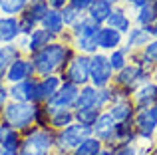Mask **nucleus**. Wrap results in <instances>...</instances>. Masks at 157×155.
Masks as SVG:
<instances>
[{
  "label": "nucleus",
  "instance_id": "1",
  "mask_svg": "<svg viewBox=\"0 0 157 155\" xmlns=\"http://www.w3.org/2000/svg\"><path fill=\"white\" fill-rule=\"evenodd\" d=\"M74 54H76V50L70 44L62 42V40H54L48 46H44L42 50L34 52L30 60L34 64L36 76H50V74L60 76L66 70L68 62L74 58Z\"/></svg>",
  "mask_w": 157,
  "mask_h": 155
},
{
  "label": "nucleus",
  "instance_id": "2",
  "mask_svg": "<svg viewBox=\"0 0 157 155\" xmlns=\"http://www.w3.org/2000/svg\"><path fill=\"white\" fill-rule=\"evenodd\" d=\"M54 141L56 131L54 129H42L32 125L22 133L18 155H56L54 153Z\"/></svg>",
  "mask_w": 157,
  "mask_h": 155
},
{
  "label": "nucleus",
  "instance_id": "3",
  "mask_svg": "<svg viewBox=\"0 0 157 155\" xmlns=\"http://www.w3.org/2000/svg\"><path fill=\"white\" fill-rule=\"evenodd\" d=\"M34 113H36V104L32 101H8L4 105L0 119L4 123L12 125L14 129H18L20 133H24L26 129H30L34 125Z\"/></svg>",
  "mask_w": 157,
  "mask_h": 155
},
{
  "label": "nucleus",
  "instance_id": "4",
  "mask_svg": "<svg viewBox=\"0 0 157 155\" xmlns=\"http://www.w3.org/2000/svg\"><path fill=\"white\" fill-rule=\"evenodd\" d=\"M92 135V127L82 125L74 121L72 125L56 131V141H54V153L56 155H70L86 137Z\"/></svg>",
  "mask_w": 157,
  "mask_h": 155
},
{
  "label": "nucleus",
  "instance_id": "5",
  "mask_svg": "<svg viewBox=\"0 0 157 155\" xmlns=\"http://www.w3.org/2000/svg\"><path fill=\"white\" fill-rule=\"evenodd\" d=\"M151 78H153L151 72H147L145 68L137 66V64H133V62H129L125 68H121L119 72H115V74H113V81H111V85L123 89L125 93H129V96H131L139 85L145 84V81L151 80Z\"/></svg>",
  "mask_w": 157,
  "mask_h": 155
},
{
  "label": "nucleus",
  "instance_id": "6",
  "mask_svg": "<svg viewBox=\"0 0 157 155\" xmlns=\"http://www.w3.org/2000/svg\"><path fill=\"white\" fill-rule=\"evenodd\" d=\"M133 127L137 133V143L141 145H151L157 139V105L151 108H141L133 115Z\"/></svg>",
  "mask_w": 157,
  "mask_h": 155
},
{
  "label": "nucleus",
  "instance_id": "7",
  "mask_svg": "<svg viewBox=\"0 0 157 155\" xmlns=\"http://www.w3.org/2000/svg\"><path fill=\"white\" fill-rule=\"evenodd\" d=\"M113 81V70H111L109 58L105 52H96L90 56V84L96 88H107Z\"/></svg>",
  "mask_w": 157,
  "mask_h": 155
},
{
  "label": "nucleus",
  "instance_id": "8",
  "mask_svg": "<svg viewBox=\"0 0 157 155\" xmlns=\"http://www.w3.org/2000/svg\"><path fill=\"white\" fill-rule=\"evenodd\" d=\"M111 89H113V101L107 105L105 112L113 117L115 123H119V121H133V115L137 112V108H135L131 96L125 93L123 89L115 88V85H111Z\"/></svg>",
  "mask_w": 157,
  "mask_h": 155
},
{
  "label": "nucleus",
  "instance_id": "9",
  "mask_svg": "<svg viewBox=\"0 0 157 155\" xmlns=\"http://www.w3.org/2000/svg\"><path fill=\"white\" fill-rule=\"evenodd\" d=\"M62 81H70V84L82 85L90 84V56L86 54H74V58L68 62L66 70L60 74Z\"/></svg>",
  "mask_w": 157,
  "mask_h": 155
},
{
  "label": "nucleus",
  "instance_id": "10",
  "mask_svg": "<svg viewBox=\"0 0 157 155\" xmlns=\"http://www.w3.org/2000/svg\"><path fill=\"white\" fill-rule=\"evenodd\" d=\"M54 40H58L56 36H52L48 30H44L42 26H38V28H34L28 36H24V34L20 36L18 42H16V46H18V50L22 52L24 56H32L34 52L42 50L44 46H48L50 42H54Z\"/></svg>",
  "mask_w": 157,
  "mask_h": 155
},
{
  "label": "nucleus",
  "instance_id": "11",
  "mask_svg": "<svg viewBox=\"0 0 157 155\" xmlns=\"http://www.w3.org/2000/svg\"><path fill=\"white\" fill-rule=\"evenodd\" d=\"M62 85V78L56 74L50 76H36L34 84V100L32 104H50V100L56 96V92Z\"/></svg>",
  "mask_w": 157,
  "mask_h": 155
},
{
  "label": "nucleus",
  "instance_id": "12",
  "mask_svg": "<svg viewBox=\"0 0 157 155\" xmlns=\"http://www.w3.org/2000/svg\"><path fill=\"white\" fill-rule=\"evenodd\" d=\"M30 78H36L34 64H32L30 56H24L22 54V56H18V58L8 66L6 74H4V81L10 85V84H18V81L30 80Z\"/></svg>",
  "mask_w": 157,
  "mask_h": 155
},
{
  "label": "nucleus",
  "instance_id": "13",
  "mask_svg": "<svg viewBox=\"0 0 157 155\" xmlns=\"http://www.w3.org/2000/svg\"><path fill=\"white\" fill-rule=\"evenodd\" d=\"M78 93H80V88L70 81H62L60 89L56 92V96L50 100V108L54 109H74L76 105V100H78Z\"/></svg>",
  "mask_w": 157,
  "mask_h": 155
},
{
  "label": "nucleus",
  "instance_id": "14",
  "mask_svg": "<svg viewBox=\"0 0 157 155\" xmlns=\"http://www.w3.org/2000/svg\"><path fill=\"white\" fill-rule=\"evenodd\" d=\"M96 44H98V50L107 54V52L123 46V34L104 24V26H100V30L96 34Z\"/></svg>",
  "mask_w": 157,
  "mask_h": 155
},
{
  "label": "nucleus",
  "instance_id": "15",
  "mask_svg": "<svg viewBox=\"0 0 157 155\" xmlns=\"http://www.w3.org/2000/svg\"><path fill=\"white\" fill-rule=\"evenodd\" d=\"M131 100H133L135 108H151V105H157V81L151 78L145 84H141L133 93H131Z\"/></svg>",
  "mask_w": 157,
  "mask_h": 155
},
{
  "label": "nucleus",
  "instance_id": "16",
  "mask_svg": "<svg viewBox=\"0 0 157 155\" xmlns=\"http://www.w3.org/2000/svg\"><path fill=\"white\" fill-rule=\"evenodd\" d=\"M113 131H115V121L107 112H101L98 115L96 123L92 125V135L98 137L104 145H111L113 141Z\"/></svg>",
  "mask_w": 157,
  "mask_h": 155
},
{
  "label": "nucleus",
  "instance_id": "17",
  "mask_svg": "<svg viewBox=\"0 0 157 155\" xmlns=\"http://www.w3.org/2000/svg\"><path fill=\"white\" fill-rule=\"evenodd\" d=\"M105 26L113 28V30L121 32L123 36L127 34V32L131 30V26H133V18H131V10L125 6V4H121V6H113V12L109 14V18H107Z\"/></svg>",
  "mask_w": 157,
  "mask_h": 155
},
{
  "label": "nucleus",
  "instance_id": "18",
  "mask_svg": "<svg viewBox=\"0 0 157 155\" xmlns=\"http://www.w3.org/2000/svg\"><path fill=\"white\" fill-rule=\"evenodd\" d=\"M22 36L18 16H4L0 14V46L2 44H16Z\"/></svg>",
  "mask_w": 157,
  "mask_h": 155
},
{
  "label": "nucleus",
  "instance_id": "19",
  "mask_svg": "<svg viewBox=\"0 0 157 155\" xmlns=\"http://www.w3.org/2000/svg\"><path fill=\"white\" fill-rule=\"evenodd\" d=\"M135 143H137V133H135L133 121H119V123H115L111 145H135Z\"/></svg>",
  "mask_w": 157,
  "mask_h": 155
},
{
  "label": "nucleus",
  "instance_id": "20",
  "mask_svg": "<svg viewBox=\"0 0 157 155\" xmlns=\"http://www.w3.org/2000/svg\"><path fill=\"white\" fill-rule=\"evenodd\" d=\"M151 40V36L147 34V30L143 26H131V30L123 36V48L129 52H135V50H141L147 42Z\"/></svg>",
  "mask_w": 157,
  "mask_h": 155
},
{
  "label": "nucleus",
  "instance_id": "21",
  "mask_svg": "<svg viewBox=\"0 0 157 155\" xmlns=\"http://www.w3.org/2000/svg\"><path fill=\"white\" fill-rule=\"evenodd\" d=\"M34 84H36V78L18 81V84H10L8 85L10 100L12 101H32L34 100Z\"/></svg>",
  "mask_w": 157,
  "mask_h": 155
},
{
  "label": "nucleus",
  "instance_id": "22",
  "mask_svg": "<svg viewBox=\"0 0 157 155\" xmlns=\"http://www.w3.org/2000/svg\"><path fill=\"white\" fill-rule=\"evenodd\" d=\"M20 143H22V133L0 119V147L10 149V151H18Z\"/></svg>",
  "mask_w": 157,
  "mask_h": 155
},
{
  "label": "nucleus",
  "instance_id": "23",
  "mask_svg": "<svg viewBox=\"0 0 157 155\" xmlns=\"http://www.w3.org/2000/svg\"><path fill=\"white\" fill-rule=\"evenodd\" d=\"M40 26H42L44 30H48L52 36H56V38H60V36L68 30L66 24H64V18H62V12L54 10V8H50V10L46 12V16H44V20L40 22Z\"/></svg>",
  "mask_w": 157,
  "mask_h": 155
},
{
  "label": "nucleus",
  "instance_id": "24",
  "mask_svg": "<svg viewBox=\"0 0 157 155\" xmlns=\"http://www.w3.org/2000/svg\"><path fill=\"white\" fill-rule=\"evenodd\" d=\"M111 12H113V6H111L107 0H94L92 6L88 8V12H86V16H88L90 20H94L96 24L104 26Z\"/></svg>",
  "mask_w": 157,
  "mask_h": 155
},
{
  "label": "nucleus",
  "instance_id": "25",
  "mask_svg": "<svg viewBox=\"0 0 157 155\" xmlns=\"http://www.w3.org/2000/svg\"><path fill=\"white\" fill-rule=\"evenodd\" d=\"M98 30H100V24H96L94 20H90L88 16L84 14L68 32H70L72 38H86V36H96Z\"/></svg>",
  "mask_w": 157,
  "mask_h": 155
},
{
  "label": "nucleus",
  "instance_id": "26",
  "mask_svg": "<svg viewBox=\"0 0 157 155\" xmlns=\"http://www.w3.org/2000/svg\"><path fill=\"white\" fill-rule=\"evenodd\" d=\"M131 18H133L135 26H149V24H153L157 20V4L147 2L145 6L131 12Z\"/></svg>",
  "mask_w": 157,
  "mask_h": 155
},
{
  "label": "nucleus",
  "instance_id": "27",
  "mask_svg": "<svg viewBox=\"0 0 157 155\" xmlns=\"http://www.w3.org/2000/svg\"><path fill=\"white\" fill-rule=\"evenodd\" d=\"M50 10V6H48V0H30L26 6V10L22 12L20 16H26L28 20H32L34 24H38L44 20V16H46V12Z\"/></svg>",
  "mask_w": 157,
  "mask_h": 155
},
{
  "label": "nucleus",
  "instance_id": "28",
  "mask_svg": "<svg viewBox=\"0 0 157 155\" xmlns=\"http://www.w3.org/2000/svg\"><path fill=\"white\" fill-rule=\"evenodd\" d=\"M74 121H76V117H74V109H54L52 108V113H50V129L60 131V129L72 125Z\"/></svg>",
  "mask_w": 157,
  "mask_h": 155
},
{
  "label": "nucleus",
  "instance_id": "29",
  "mask_svg": "<svg viewBox=\"0 0 157 155\" xmlns=\"http://www.w3.org/2000/svg\"><path fill=\"white\" fill-rule=\"evenodd\" d=\"M18 56H22V52L18 50L16 44H2V46H0V80H4V74H6L8 66H10Z\"/></svg>",
  "mask_w": 157,
  "mask_h": 155
},
{
  "label": "nucleus",
  "instance_id": "30",
  "mask_svg": "<svg viewBox=\"0 0 157 155\" xmlns=\"http://www.w3.org/2000/svg\"><path fill=\"white\" fill-rule=\"evenodd\" d=\"M96 101H98V88L92 84H86L80 88V93H78V100L74 109L78 108H96Z\"/></svg>",
  "mask_w": 157,
  "mask_h": 155
},
{
  "label": "nucleus",
  "instance_id": "31",
  "mask_svg": "<svg viewBox=\"0 0 157 155\" xmlns=\"http://www.w3.org/2000/svg\"><path fill=\"white\" fill-rule=\"evenodd\" d=\"M72 48L76 50V54H86V56H92L96 52H100L98 50V44H96V36L72 38Z\"/></svg>",
  "mask_w": 157,
  "mask_h": 155
},
{
  "label": "nucleus",
  "instance_id": "32",
  "mask_svg": "<svg viewBox=\"0 0 157 155\" xmlns=\"http://www.w3.org/2000/svg\"><path fill=\"white\" fill-rule=\"evenodd\" d=\"M101 147H104V143H101L98 137L90 135V137H86V139L82 141V143L78 145L70 155H98Z\"/></svg>",
  "mask_w": 157,
  "mask_h": 155
},
{
  "label": "nucleus",
  "instance_id": "33",
  "mask_svg": "<svg viewBox=\"0 0 157 155\" xmlns=\"http://www.w3.org/2000/svg\"><path fill=\"white\" fill-rule=\"evenodd\" d=\"M129 54L131 52L129 50H125V48H115V50H111V52H107V58H109V64H111V70H113V74L115 72H119L121 68H125L127 64H129Z\"/></svg>",
  "mask_w": 157,
  "mask_h": 155
},
{
  "label": "nucleus",
  "instance_id": "34",
  "mask_svg": "<svg viewBox=\"0 0 157 155\" xmlns=\"http://www.w3.org/2000/svg\"><path fill=\"white\" fill-rule=\"evenodd\" d=\"M100 113H101V109H98V108H78V109H74L76 121L82 123V125H88V127H92V125L96 123Z\"/></svg>",
  "mask_w": 157,
  "mask_h": 155
},
{
  "label": "nucleus",
  "instance_id": "35",
  "mask_svg": "<svg viewBox=\"0 0 157 155\" xmlns=\"http://www.w3.org/2000/svg\"><path fill=\"white\" fill-rule=\"evenodd\" d=\"M30 0H0V14L4 16H20L26 10Z\"/></svg>",
  "mask_w": 157,
  "mask_h": 155
},
{
  "label": "nucleus",
  "instance_id": "36",
  "mask_svg": "<svg viewBox=\"0 0 157 155\" xmlns=\"http://www.w3.org/2000/svg\"><path fill=\"white\" fill-rule=\"evenodd\" d=\"M50 113H52V108L48 104H36V113H34L36 127L50 129Z\"/></svg>",
  "mask_w": 157,
  "mask_h": 155
},
{
  "label": "nucleus",
  "instance_id": "37",
  "mask_svg": "<svg viewBox=\"0 0 157 155\" xmlns=\"http://www.w3.org/2000/svg\"><path fill=\"white\" fill-rule=\"evenodd\" d=\"M113 101V89H111V85H107V88H98V101H96V108L101 109V112H105L107 105Z\"/></svg>",
  "mask_w": 157,
  "mask_h": 155
},
{
  "label": "nucleus",
  "instance_id": "38",
  "mask_svg": "<svg viewBox=\"0 0 157 155\" xmlns=\"http://www.w3.org/2000/svg\"><path fill=\"white\" fill-rule=\"evenodd\" d=\"M139 52L145 56V60L149 62V66H151V68H155V66H157V38H151L149 42H147Z\"/></svg>",
  "mask_w": 157,
  "mask_h": 155
},
{
  "label": "nucleus",
  "instance_id": "39",
  "mask_svg": "<svg viewBox=\"0 0 157 155\" xmlns=\"http://www.w3.org/2000/svg\"><path fill=\"white\" fill-rule=\"evenodd\" d=\"M60 12H62V18H64V24H66V28H68V30H70V28H72L74 24L78 22V20L82 18V16H84L82 12H78L76 8H72V6H66V8H62Z\"/></svg>",
  "mask_w": 157,
  "mask_h": 155
},
{
  "label": "nucleus",
  "instance_id": "40",
  "mask_svg": "<svg viewBox=\"0 0 157 155\" xmlns=\"http://www.w3.org/2000/svg\"><path fill=\"white\" fill-rule=\"evenodd\" d=\"M113 155H139V147L135 145H109Z\"/></svg>",
  "mask_w": 157,
  "mask_h": 155
},
{
  "label": "nucleus",
  "instance_id": "41",
  "mask_svg": "<svg viewBox=\"0 0 157 155\" xmlns=\"http://www.w3.org/2000/svg\"><path fill=\"white\" fill-rule=\"evenodd\" d=\"M18 22H20V30H22L24 36H28L34 28H38V24H34L32 20H28L26 16H18Z\"/></svg>",
  "mask_w": 157,
  "mask_h": 155
},
{
  "label": "nucleus",
  "instance_id": "42",
  "mask_svg": "<svg viewBox=\"0 0 157 155\" xmlns=\"http://www.w3.org/2000/svg\"><path fill=\"white\" fill-rule=\"evenodd\" d=\"M92 2H94V0H70L68 6H72V8H76L78 12L86 14V12H88V8L92 6Z\"/></svg>",
  "mask_w": 157,
  "mask_h": 155
},
{
  "label": "nucleus",
  "instance_id": "43",
  "mask_svg": "<svg viewBox=\"0 0 157 155\" xmlns=\"http://www.w3.org/2000/svg\"><path fill=\"white\" fill-rule=\"evenodd\" d=\"M10 101V96H8V84L4 80H0V113H2L4 105Z\"/></svg>",
  "mask_w": 157,
  "mask_h": 155
},
{
  "label": "nucleus",
  "instance_id": "44",
  "mask_svg": "<svg viewBox=\"0 0 157 155\" xmlns=\"http://www.w3.org/2000/svg\"><path fill=\"white\" fill-rule=\"evenodd\" d=\"M147 2H149V0H123V4H125L131 12L137 10V8H141V6H145Z\"/></svg>",
  "mask_w": 157,
  "mask_h": 155
},
{
  "label": "nucleus",
  "instance_id": "45",
  "mask_svg": "<svg viewBox=\"0 0 157 155\" xmlns=\"http://www.w3.org/2000/svg\"><path fill=\"white\" fill-rule=\"evenodd\" d=\"M70 4V0H48V6L54 8V10H62Z\"/></svg>",
  "mask_w": 157,
  "mask_h": 155
},
{
  "label": "nucleus",
  "instance_id": "46",
  "mask_svg": "<svg viewBox=\"0 0 157 155\" xmlns=\"http://www.w3.org/2000/svg\"><path fill=\"white\" fill-rule=\"evenodd\" d=\"M143 28L147 30V34H149L151 38H157V20H155L153 24H149V26H143Z\"/></svg>",
  "mask_w": 157,
  "mask_h": 155
},
{
  "label": "nucleus",
  "instance_id": "47",
  "mask_svg": "<svg viewBox=\"0 0 157 155\" xmlns=\"http://www.w3.org/2000/svg\"><path fill=\"white\" fill-rule=\"evenodd\" d=\"M98 155H113V151H111V147H107V145H104V147L100 149V153Z\"/></svg>",
  "mask_w": 157,
  "mask_h": 155
},
{
  "label": "nucleus",
  "instance_id": "48",
  "mask_svg": "<svg viewBox=\"0 0 157 155\" xmlns=\"http://www.w3.org/2000/svg\"><path fill=\"white\" fill-rule=\"evenodd\" d=\"M0 155H18V151H10V149H2L0 147Z\"/></svg>",
  "mask_w": 157,
  "mask_h": 155
},
{
  "label": "nucleus",
  "instance_id": "49",
  "mask_svg": "<svg viewBox=\"0 0 157 155\" xmlns=\"http://www.w3.org/2000/svg\"><path fill=\"white\" fill-rule=\"evenodd\" d=\"M107 2H109L111 6H121V4H123V0H107Z\"/></svg>",
  "mask_w": 157,
  "mask_h": 155
},
{
  "label": "nucleus",
  "instance_id": "50",
  "mask_svg": "<svg viewBox=\"0 0 157 155\" xmlns=\"http://www.w3.org/2000/svg\"><path fill=\"white\" fill-rule=\"evenodd\" d=\"M153 80L157 81V66H155V70H153Z\"/></svg>",
  "mask_w": 157,
  "mask_h": 155
},
{
  "label": "nucleus",
  "instance_id": "51",
  "mask_svg": "<svg viewBox=\"0 0 157 155\" xmlns=\"http://www.w3.org/2000/svg\"><path fill=\"white\" fill-rule=\"evenodd\" d=\"M149 2H153V4H157V0H149Z\"/></svg>",
  "mask_w": 157,
  "mask_h": 155
},
{
  "label": "nucleus",
  "instance_id": "52",
  "mask_svg": "<svg viewBox=\"0 0 157 155\" xmlns=\"http://www.w3.org/2000/svg\"><path fill=\"white\" fill-rule=\"evenodd\" d=\"M155 137H157V131H155Z\"/></svg>",
  "mask_w": 157,
  "mask_h": 155
}]
</instances>
